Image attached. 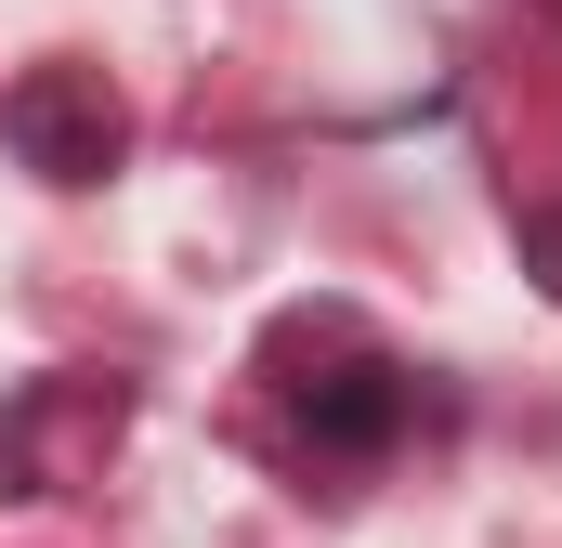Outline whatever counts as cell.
<instances>
[{"instance_id": "cell-3", "label": "cell", "mask_w": 562, "mask_h": 548, "mask_svg": "<svg viewBox=\"0 0 562 548\" xmlns=\"http://www.w3.org/2000/svg\"><path fill=\"white\" fill-rule=\"evenodd\" d=\"M524 262L550 274V300H562V209H524Z\"/></svg>"}, {"instance_id": "cell-2", "label": "cell", "mask_w": 562, "mask_h": 548, "mask_svg": "<svg viewBox=\"0 0 562 548\" xmlns=\"http://www.w3.org/2000/svg\"><path fill=\"white\" fill-rule=\"evenodd\" d=\"M419 406V379L406 366H380V353H353L340 379H301V418H314V444H340V457H380L393 431Z\"/></svg>"}, {"instance_id": "cell-1", "label": "cell", "mask_w": 562, "mask_h": 548, "mask_svg": "<svg viewBox=\"0 0 562 548\" xmlns=\"http://www.w3.org/2000/svg\"><path fill=\"white\" fill-rule=\"evenodd\" d=\"M0 144H13L40 183H105V170L132 157V105L105 92V66L53 53V66H26V79L0 92Z\"/></svg>"}]
</instances>
